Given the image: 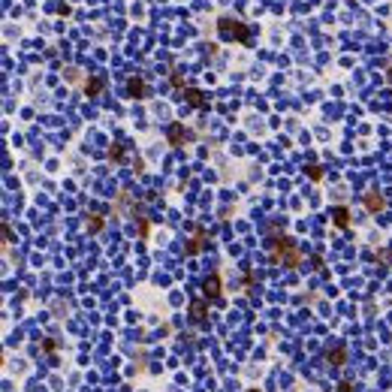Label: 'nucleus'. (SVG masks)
<instances>
[{
	"mask_svg": "<svg viewBox=\"0 0 392 392\" xmlns=\"http://www.w3.org/2000/svg\"><path fill=\"white\" fill-rule=\"evenodd\" d=\"M344 359H347V350H344V347H338V350L332 353V362H335V365H344Z\"/></svg>",
	"mask_w": 392,
	"mask_h": 392,
	"instance_id": "4",
	"label": "nucleus"
},
{
	"mask_svg": "<svg viewBox=\"0 0 392 392\" xmlns=\"http://www.w3.org/2000/svg\"><path fill=\"white\" fill-rule=\"evenodd\" d=\"M278 257H284L287 265H299V251H296V244L290 238H281L278 241Z\"/></svg>",
	"mask_w": 392,
	"mask_h": 392,
	"instance_id": "1",
	"label": "nucleus"
},
{
	"mask_svg": "<svg viewBox=\"0 0 392 392\" xmlns=\"http://www.w3.org/2000/svg\"><path fill=\"white\" fill-rule=\"evenodd\" d=\"M220 33H224L227 39H248V31H244L238 21H229V18L220 21Z\"/></svg>",
	"mask_w": 392,
	"mask_h": 392,
	"instance_id": "2",
	"label": "nucleus"
},
{
	"mask_svg": "<svg viewBox=\"0 0 392 392\" xmlns=\"http://www.w3.org/2000/svg\"><path fill=\"white\" fill-rule=\"evenodd\" d=\"M100 88H103V79H94V82H91V88H88V94H97Z\"/></svg>",
	"mask_w": 392,
	"mask_h": 392,
	"instance_id": "8",
	"label": "nucleus"
},
{
	"mask_svg": "<svg viewBox=\"0 0 392 392\" xmlns=\"http://www.w3.org/2000/svg\"><path fill=\"white\" fill-rule=\"evenodd\" d=\"M130 91H133V94H139V100H142V94H145V85L133 79V82H130Z\"/></svg>",
	"mask_w": 392,
	"mask_h": 392,
	"instance_id": "6",
	"label": "nucleus"
},
{
	"mask_svg": "<svg viewBox=\"0 0 392 392\" xmlns=\"http://www.w3.org/2000/svg\"><path fill=\"white\" fill-rule=\"evenodd\" d=\"M335 224H338V227H347V208H338V211H335Z\"/></svg>",
	"mask_w": 392,
	"mask_h": 392,
	"instance_id": "5",
	"label": "nucleus"
},
{
	"mask_svg": "<svg viewBox=\"0 0 392 392\" xmlns=\"http://www.w3.org/2000/svg\"><path fill=\"white\" fill-rule=\"evenodd\" d=\"M169 139H172V142H178V139H181V127H178V124L169 130Z\"/></svg>",
	"mask_w": 392,
	"mask_h": 392,
	"instance_id": "9",
	"label": "nucleus"
},
{
	"mask_svg": "<svg viewBox=\"0 0 392 392\" xmlns=\"http://www.w3.org/2000/svg\"><path fill=\"white\" fill-rule=\"evenodd\" d=\"M211 299H217V278H211V290H205Z\"/></svg>",
	"mask_w": 392,
	"mask_h": 392,
	"instance_id": "10",
	"label": "nucleus"
},
{
	"mask_svg": "<svg viewBox=\"0 0 392 392\" xmlns=\"http://www.w3.org/2000/svg\"><path fill=\"white\" fill-rule=\"evenodd\" d=\"M365 205H368V211H383V196H368Z\"/></svg>",
	"mask_w": 392,
	"mask_h": 392,
	"instance_id": "3",
	"label": "nucleus"
},
{
	"mask_svg": "<svg viewBox=\"0 0 392 392\" xmlns=\"http://www.w3.org/2000/svg\"><path fill=\"white\" fill-rule=\"evenodd\" d=\"M187 100H190L193 106H202V94H199V91H187Z\"/></svg>",
	"mask_w": 392,
	"mask_h": 392,
	"instance_id": "7",
	"label": "nucleus"
}]
</instances>
